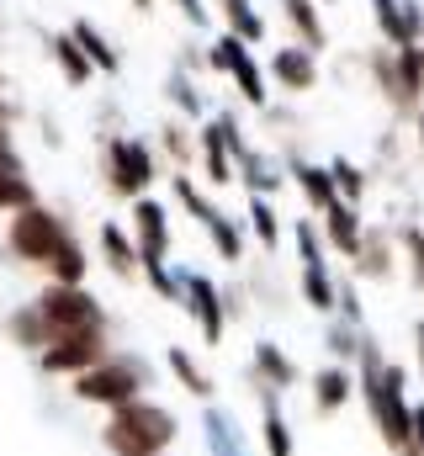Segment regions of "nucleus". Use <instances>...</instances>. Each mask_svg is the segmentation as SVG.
Returning <instances> with one entry per match:
<instances>
[{
    "label": "nucleus",
    "instance_id": "1",
    "mask_svg": "<svg viewBox=\"0 0 424 456\" xmlns=\"http://www.w3.org/2000/svg\"><path fill=\"white\" fill-rule=\"evenodd\" d=\"M175 436H181L175 414L154 398H133V403L111 409L102 425V446L111 456H159L175 446Z\"/></svg>",
    "mask_w": 424,
    "mask_h": 456
},
{
    "label": "nucleus",
    "instance_id": "2",
    "mask_svg": "<svg viewBox=\"0 0 424 456\" xmlns=\"http://www.w3.org/2000/svg\"><path fill=\"white\" fill-rule=\"evenodd\" d=\"M149 387H154V366L143 361V355H133V350H111L102 366H91V371H80L75 377V398L80 403H91V409H122V403H133V398H149Z\"/></svg>",
    "mask_w": 424,
    "mask_h": 456
},
{
    "label": "nucleus",
    "instance_id": "3",
    "mask_svg": "<svg viewBox=\"0 0 424 456\" xmlns=\"http://www.w3.org/2000/svg\"><path fill=\"white\" fill-rule=\"evenodd\" d=\"M371 80H377V91L387 96V107L404 117H414L420 122L424 112V64H420V48H371Z\"/></svg>",
    "mask_w": 424,
    "mask_h": 456
},
{
    "label": "nucleus",
    "instance_id": "4",
    "mask_svg": "<svg viewBox=\"0 0 424 456\" xmlns=\"http://www.w3.org/2000/svg\"><path fill=\"white\" fill-rule=\"evenodd\" d=\"M102 165H106V186L127 202L149 197V186L159 181V165H154V149L133 133H106L102 138Z\"/></svg>",
    "mask_w": 424,
    "mask_h": 456
},
{
    "label": "nucleus",
    "instance_id": "5",
    "mask_svg": "<svg viewBox=\"0 0 424 456\" xmlns=\"http://www.w3.org/2000/svg\"><path fill=\"white\" fill-rule=\"evenodd\" d=\"M37 314H43V324H48V335L59 340V335H80V330H106V308L102 297H91L86 287H43L37 297Z\"/></svg>",
    "mask_w": 424,
    "mask_h": 456
},
{
    "label": "nucleus",
    "instance_id": "6",
    "mask_svg": "<svg viewBox=\"0 0 424 456\" xmlns=\"http://www.w3.org/2000/svg\"><path fill=\"white\" fill-rule=\"evenodd\" d=\"M64 239H69V224H64L53 208H43V202L27 208V213H16L11 228H5V249H11L21 265H37V271L48 265V255H53Z\"/></svg>",
    "mask_w": 424,
    "mask_h": 456
},
{
    "label": "nucleus",
    "instance_id": "7",
    "mask_svg": "<svg viewBox=\"0 0 424 456\" xmlns=\"http://www.w3.org/2000/svg\"><path fill=\"white\" fill-rule=\"evenodd\" d=\"M292 239H298V260H303V303H308L314 314H329V319H334L339 276H334L329 260H323V228L308 224V218H298V224H292Z\"/></svg>",
    "mask_w": 424,
    "mask_h": 456
},
{
    "label": "nucleus",
    "instance_id": "8",
    "mask_svg": "<svg viewBox=\"0 0 424 456\" xmlns=\"http://www.w3.org/2000/svg\"><path fill=\"white\" fill-rule=\"evenodd\" d=\"M106 355H111V335L106 330H80V335H59V340H48L32 361H37V371L43 377H80V371H91V366H102Z\"/></svg>",
    "mask_w": 424,
    "mask_h": 456
},
{
    "label": "nucleus",
    "instance_id": "9",
    "mask_svg": "<svg viewBox=\"0 0 424 456\" xmlns=\"http://www.w3.org/2000/svg\"><path fill=\"white\" fill-rule=\"evenodd\" d=\"M181 308L197 319L202 340L223 345V335H228V303H223V292L212 287V276H202V271H181Z\"/></svg>",
    "mask_w": 424,
    "mask_h": 456
},
{
    "label": "nucleus",
    "instance_id": "10",
    "mask_svg": "<svg viewBox=\"0 0 424 456\" xmlns=\"http://www.w3.org/2000/svg\"><path fill=\"white\" fill-rule=\"evenodd\" d=\"M265 75L276 80V91H287V96H308V91H318V53H308L303 43L271 48V53H265Z\"/></svg>",
    "mask_w": 424,
    "mask_h": 456
},
{
    "label": "nucleus",
    "instance_id": "11",
    "mask_svg": "<svg viewBox=\"0 0 424 456\" xmlns=\"http://www.w3.org/2000/svg\"><path fill=\"white\" fill-rule=\"evenodd\" d=\"M133 239H138L143 260H170V213H165V202H154V197L133 202Z\"/></svg>",
    "mask_w": 424,
    "mask_h": 456
},
{
    "label": "nucleus",
    "instance_id": "12",
    "mask_svg": "<svg viewBox=\"0 0 424 456\" xmlns=\"http://www.w3.org/2000/svg\"><path fill=\"white\" fill-rule=\"evenodd\" d=\"M350 271H355L361 281H393V271H398V260H393V228H382V224L366 228V239H361Z\"/></svg>",
    "mask_w": 424,
    "mask_h": 456
},
{
    "label": "nucleus",
    "instance_id": "13",
    "mask_svg": "<svg viewBox=\"0 0 424 456\" xmlns=\"http://www.w3.org/2000/svg\"><path fill=\"white\" fill-rule=\"evenodd\" d=\"M323 244L334 249V255H345V260H355V249H361V239H366V218H361V208H350V202H334L323 218Z\"/></svg>",
    "mask_w": 424,
    "mask_h": 456
},
{
    "label": "nucleus",
    "instance_id": "14",
    "mask_svg": "<svg viewBox=\"0 0 424 456\" xmlns=\"http://www.w3.org/2000/svg\"><path fill=\"white\" fill-rule=\"evenodd\" d=\"M197 154H202V181L208 186H233L239 181V165H233V154H228V143H223V133H217V122H202L197 127Z\"/></svg>",
    "mask_w": 424,
    "mask_h": 456
},
{
    "label": "nucleus",
    "instance_id": "15",
    "mask_svg": "<svg viewBox=\"0 0 424 456\" xmlns=\"http://www.w3.org/2000/svg\"><path fill=\"white\" fill-rule=\"evenodd\" d=\"M249 366H255V387H271V393H287V387H298V377H303V371H298V361H292L276 340L255 345Z\"/></svg>",
    "mask_w": 424,
    "mask_h": 456
},
{
    "label": "nucleus",
    "instance_id": "16",
    "mask_svg": "<svg viewBox=\"0 0 424 456\" xmlns=\"http://www.w3.org/2000/svg\"><path fill=\"white\" fill-rule=\"evenodd\" d=\"M308 393H314V409L329 419V414H339L345 403H350V393H355V366H318L314 382H308Z\"/></svg>",
    "mask_w": 424,
    "mask_h": 456
},
{
    "label": "nucleus",
    "instance_id": "17",
    "mask_svg": "<svg viewBox=\"0 0 424 456\" xmlns=\"http://www.w3.org/2000/svg\"><path fill=\"white\" fill-rule=\"evenodd\" d=\"M287 181H292V186L303 191V202L314 208L318 218H323V213H329V208L339 202V191H334V175H329V165H314V159H292V165H287Z\"/></svg>",
    "mask_w": 424,
    "mask_h": 456
},
{
    "label": "nucleus",
    "instance_id": "18",
    "mask_svg": "<svg viewBox=\"0 0 424 456\" xmlns=\"http://www.w3.org/2000/svg\"><path fill=\"white\" fill-rule=\"evenodd\" d=\"M96 244H102V260L117 281H138V239L122 224H102L96 228Z\"/></svg>",
    "mask_w": 424,
    "mask_h": 456
},
{
    "label": "nucleus",
    "instance_id": "19",
    "mask_svg": "<svg viewBox=\"0 0 424 456\" xmlns=\"http://www.w3.org/2000/svg\"><path fill=\"white\" fill-rule=\"evenodd\" d=\"M255 398H260V441H265V456H298L292 425H287V414H281V393L255 387Z\"/></svg>",
    "mask_w": 424,
    "mask_h": 456
},
{
    "label": "nucleus",
    "instance_id": "20",
    "mask_svg": "<svg viewBox=\"0 0 424 456\" xmlns=\"http://www.w3.org/2000/svg\"><path fill=\"white\" fill-rule=\"evenodd\" d=\"M91 265H96V260H91V249L69 233V239L48 255V265H43V271H48V281H53V287H86Z\"/></svg>",
    "mask_w": 424,
    "mask_h": 456
},
{
    "label": "nucleus",
    "instance_id": "21",
    "mask_svg": "<svg viewBox=\"0 0 424 456\" xmlns=\"http://www.w3.org/2000/svg\"><path fill=\"white\" fill-rule=\"evenodd\" d=\"M48 59L59 64V75L69 86H91L96 80V64L86 59V48L75 43V32H48Z\"/></svg>",
    "mask_w": 424,
    "mask_h": 456
},
{
    "label": "nucleus",
    "instance_id": "22",
    "mask_svg": "<svg viewBox=\"0 0 424 456\" xmlns=\"http://www.w3.org/2000/svg\"><path fill=\"white\" fill-rule=\"evenodd\" d=\"M69 32H75V43L86 48V59L96 64V75H117V69H122V53L111 48V37H106L91 16H75V21H69Z\"/></svg>",
    "mask_w": 424,
    "mask_h": 456
},
{
    "label": "nucleus",
    "instance_id": "23",
    "mask_svg": "<svg viewBox=\"0 0 424 456\" xmlns=\"http://www.w3.org/2000/svg\"><path fill=\"white\" fill-rule=\"evenodd\" d=\"M165 366L175 371V382H181L192 398L212 403V371L197 361V350H186V345H170V350H165Z\"/></svg>",
    "mask_w": 424,
    "mask_h": 456
},
{
    "label": "nucleus",
    "instance_id": "24",
    "mask_svg": "<svg viewBox=\"0 0 424 456\" xmlns=\"http://www.w3.org/2000/svg\"><path fill=\"white\" fill-rule=\"evenodd\" d=\"M281 11H287L298 43H303L308 53H323V48H329V27H323V16H318V0H281Z\"/></svg>",
    "mask_w": 424,
    "mask_h": 456
},
{
    "label": "nucleus",
    "instance_id": "25",
    "mask_svg": "<svg viewBox=\"0 0 424 456\" xmlns=\"http://www.w3.org/2000/svg\"><path fill=\"white\" fill-rule=\"evenodd\" d=\"M202 430H208V452L212 456H249V446H244V436H239V425H233L228 409L208 403V409H202Z\"/></svg>",
    "mask_w": 424,
    "mask_h": 456
},
{
    "label": "nucleus",
    "instance_id": "26",
    "mask_svg": "<svg viewBox=\"0 0 424 456\" xmlns=\"http://www.w3.org/2000/svg\"><path fill=\"white\" fill-rule=\"evenodd\" d=\"M5 335H11V345H21L27 355H37L43 345L53 340V335H48V324H43V314H37V303L11 308V314H5Z\"/></svg>",
    "mask_w": 424,
    "mask_h": 456
},
{
    "label": "nucleus",
    "instance_id": "27",
    "mask_svg": "<svg viewBox=\"0 0 424 456\" xmlns=\"http://www.w3.org/2000/svg\"><path fill=\"white\" fill-rule=\"evenodd\" d=\"M217 11H223V32L244 37L249 48L265 43V11H255V0H217Z\"/></svg>",
    "mask_w": 424,
    "mask_h": 456
},
{
    "label": "nucleus",
    "instance_id": "28",
    "mask_svg": "<svg viewBox=\"0 0 424 456\" xmlns=\"http://www.w3.org/2000/svg\"><path fill=\"white\" fill-rule=\"evenodd\" d=\"M239 181L249 186V197H271V191H281V165L271 159V154H260V149H249L244 159H239Z\"/></svg>",
    "mask_w": 424,
    "mask_h": 456
},
{
    "label": "nucleus",
    "instance_id": "29",
    "mask_svg": "<svg viewBox=\"0 0 424 456\" xmlns=\"http://www.w3.org/2000/svg\"><path fill=\"white\" fill-rule=\"evenodd\" d=\"M27 208H37V186H32V175H27L21 165L0 170V213L16 218V213H27Z\"/></svg>",
    "mask_w": 424,
    "mask_h": 456
},
{
    "label": "nucleus",
    "instance_id": "30",
    "mask_svg": "<svg viewBox=\"0 0 424 456\" xmlns=\"http://www.w3.org/2000/svg\"><path fill=\"white\" fill-rule=\"evenodd\" d=\"M361 340H366V330H355V324H345V319H329V330H323V350H329L334 366H355Z\"/></svg>",
    "mask_w": 424,
    "mask_h": 456
},
{
    "label": "nucleus",
    "instance_id": "31",
    "mask_svg": "<svg viewBox=\"0 0 424 456\" xmlns=\"http://www.w3.org/2000/svg\"><path fill=\"white\" fill-rule=\"evenodd\" d=\"M329 175H334V191H339V202H350V208H361L366 202V186H371V175L355 165V159H329Z\"/></svg>",
    "mask_w": 424,
    "mask_h": 456
},
{
    "label": "nucleus",
    "instance_id": "32",
    "mask_svg": "<svg viewBox=\"0 0 424 456\" xmlns=\"http://www.w3.org/2000/svg\"><path fill=\"white\" fill-rule=\"evenodd\" d=\"M170 186H175V202H181V208H186V213H192L202 228L217 218V202H212V197L197 186V181H192V175H186V170H175V175H170Z\"/></svg>",
    "mask_w": 424,
    "mask_h": 456
},
{
    "label": "nucleus",
    "instance_id": "33",
    "mask_svg": "<svg viewBox=\"0 0 424 456\" xmlns=\"http://www.w3.org/2000/svg\"><path fill=\"white\" fill-rule=\"evenodd\" d=\"M371 21H377V32H382L387 48H414L409 27H404V0H371Z\"/></svg>",
    "mask_w": 424,
    "mask_h": 456
},
{
    "label": "nucleus",
    "instance_id": "34",
    "mask_svg": "<svg viewBox=\"0 0 424 456\" xmlns=\"http://www.w3.org/2000/svg\"><path fill=\"white\" fill-rule=\"evenodd\" d=\"M249 53H255V48H249L244 37H233V32H217V37H212V48H208V69H217V75H228V80H233V69H239Z\"/></svg>",
    "mask_w": 424,
    "mask_h": 456
},
{
    "label": "nucleus",
    "instance_id": "35",
    "mask_svg": "<svg viewBox=\"0 0 424 456\" xmlns=\"http://www.w3.org/2000/svg\"><path fill=\"white\" fill-rule=\"evenodd\" d=\"M208 239H212V249H217L228 265H239V260H244V228L233 224L223 208H217V218L208 224Z\"/></svg>",
    "mask_w": 424,
    "mask_h": 456
},
{
    "label": "nucleus",
    "instance_id": "36",
    "mask_svg": "<svg viewBox=\"0 0 424 456\" xmlns=\"http://www.w3.org/2000/svg\"><path fill=\"white\" fill-rule=\"evenodd\" d=\"M244 218H249V233L265 244V249H276L281 244V218H276V208H271V197H249V208H244Z\"/></svg>",
    "mask_w": 424,
    "mask_h": 456
},
{
    "label": "nucleus",
    "instance_id": "37",
    "mask_svg": "<svg viewBox=\"0 0 424 456\" xmlns=\"http://www.w3.org/2000/svg\"><path fill=\"white\" fill-rule=\"evenodd\" d=\"M165 96H170V102L181 107V117H208V102H202V91L192 86V75H186V69H175V75H170Z\"/></svg>",
    "mask_w": 424,
    "mask_h": 456
},
{
    "label": "nucleus",
    "instance_id": "38",
    "mask_svg": "<svg viewBox=\"0 0 424 456\" xmlns=\"http://www.w3.org/2000/svg\"><path fill=\"white\" fill-rule=\"evenodd\" d=\"M233 86H239V96H244L249 107H260V112H265V69L255 64V53L233 69Z\"/></svg>",
    "mask_w": 424,
    "mask_h": 456
},
{
    "label": "nucleus",
    "instance_id": "39",
    "mask_svg": "<svg viewBox=\"0 0 424 456\" xmlns=\"http://www.w3.org/2000/svg\"><path fill=\"white\" fill-rule=\"evenodd\" d=\"M212 122H217V133H223V143H228V154H233V165H239V159H244V154L255 149V143L244 138V127H239V117H233L228 107H223V112H212Z\"/></svg>",
    "mask_w": 424,
    "mask_h": 456
},
{
    "label": "nucleus",
    "instance_id": "40",
    "mask_svg": "<svg viewBox=\"0 0 424 456\" xmlns=\"http://www.w3.org/2000/svg\"><path fill=\"white\" fill-rule=\"evenodd\" d=\"M398 239H404V255H409L414 287L424 292V228H420V224H404V228H398Z\"/></svg>",
    "mask_w": 424,
    "mask_h": 456
},
{
    "label": "nucleus",
    "instance_id": "41",
    "mask_svg": "<svg viewBox=\"0 0 424 456\" xmlns=\"http://www.w3.org/2000/svg\"><path fill=\"white\" fill-rule=\"evenodd\" d=\"M334 319H345V324L366 330V308H361V292H355V281H339V303H334Z\"/></svg>",
    "mask_w": 424,
    "mask_h": 456
},
{
    "label": "nucleus",
    "instance_id": "42",
    "mask_svg": "<svg viewBox=\"0 0 424 456\" xmlns=\"http://www.w3.org/2000/svg\"><path fill=\"white\" fill-rule=\"evenodd\" d=\"M165 149H170V159H175L181 170L192 165V138H186V127H181V122H170V127H165Z\"/></svg>",
    "mask_w": 424,
    "mask_h": 456
},
{
    "label": "nucleus",
    "instance_id": "43",
    "mask_svg": "<svg viewBox=\"0 0 424 456\" xmlns=\"http://www.w3.org/2000/svg\"><path fill=\"white\" fill-rule=\"evenodd\" d=\"M175 5H181V11H186V21H192V27H208V21H212L208 0H175Z\"/></svg>",
    "mask_w": 424,
    "mask_h": 456
},
{
    "label": "nucleus",
    "instance_id": "44",
    "mask_svg": "<svg viewBox=\"0 0 424 456\" xmlns=\"http://www.w3.org/2000/svg\"><path fill=\"white\" fill-rule=\"evenodd\" d=\"M414 361H420V382H424V319L414 324Z\"/></svg>",
    "mask_w": 424,
    "mask_h": 456
},
{
    "label": "nucleus",
    "instance_id": "45",
    "mask_svg": "<svg viewBox=\"0 0 424 456\" xmlns=\"http://www.w3.org/2000/svg\"><path fill=\"white\" fill-rule=\"evenodd\" d=\"M0 143H11V107H5V96H0Z\"/></svg>",
    "mask_w": 424,
    "mask_h": 456
},
{
    "label": "nucleus",
    "instance_id": "46",
    "mask_svg": "<svg viewBox=\"0 0 424 456\" xmlns=\"http://www.w3.org/2000/svg\"><path fill=\"white\" fill-rule=\"evenodd\" d=\"M11 165H21V159H16V149H11V143H0V170H11Z\"/></svg>",
    "mask_w": 424,
    "mask_h": 456
},
{
    "label": "nucleus",
    "instance_id": "47",
    "mask_svg": "<svg viewBox=\"0 0 424 456\" xmlns=\"http://www.w3.org/2000/svg\"><path fill=\"white\" fill-rule=\"evenodd\" d=\"M133 5H138V11H154V0H133Z\"/></svg>",
    "mask_w": 424,
    "mask_h": 456
},
{
    "label": "nucleus",
    "instance_id": "48",
    "mask_svg": "<svg viewBox=\"0 0 424 456\" xmlns=\"http://www.w3.org/2000/svg\"><path fill=\"white\" fill-rule=\"evenodd\" d=\"M420 154H424V112H420Z\"/></svg>",
    "mask_w": 424,
    "mask_h": 456
},
{
    "label": "nucleus",
    "instance_id": "49",
    "mask_svg": "<svg viewBox=\"0 0 424 456\" xmlns=\"http://www.w3.org/2000/svg\"><path fill=\"white\" fill-rule=\"evenodd\" d=\"M414 48H420V64H424V32H420V43H414Z\"/></svg>",
    "mask_w": 424,
    "mask_h": 456
},
{
    "label": "nucleus",
    "instance_id": "50",
    "mask_svg": "<svg viewBox=\"0 0 424 456\" xmlns=\"http://www.w3.org/2000/svg\"><path fill=\"white\" fill-rule=\"evenodd\" d=\"M387 456H414V452H387Z\"/></svg>",
    "mask_w": 424,
    "mask_h": 456
},
{
    "label": "nucleus",
    "instance_id": "51",
    "mask_svg": "<svg viewBox=\"0 0 424 456\" xmlns=\"http://www.w3.org/2000/svg\"><path fill=\"white\" fill-rule=\"evenodd\" d=\"M318 5H329V0H318Z\"/></svg>",
    "mask_w": 424,
    "mask_h": 456
},
{
    "label": "nucleus",
    "instance_id": "52",
    "mask_svg": "<svg viewBox=\"0 0 424 456\" xmlns=\"http://www.w3.org/2000/svg\"><path fill=\"white\" fill-rule=\"evenodd\" d=\"M159 456H170V452H159Z\"/></svg>",
    "mask_w": 424,
    "mask_h": 456
}]
</instances>
